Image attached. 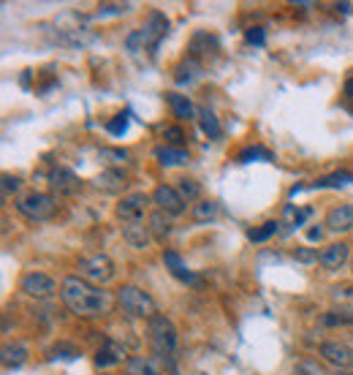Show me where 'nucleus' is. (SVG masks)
<instances>
[{"label": "nucleus", "mask_w": 353, "mask_h": 375, "mask_svg": "<svg viewBox=\"0 0 353 375\" xmlns=\"http://www.w3.org/2000/svg\"><path fill=\"white\" fill-rule=\"evenodd\" d=\"M60 299L68 307L71 313L82 316V319H95L104 316L112 307V294L104 291L101 286L90 283L79 275H71L60 283Z\"/></svg>", "instance_id": "nucleus-1"}, {"label": "nucleus", "mask_w": 353, "mask_h": 375, "mask_svg": "<svg viewBox=\"0 0 353 375\" xmlns=\"http://www.w3.org/2000/svg\"><path fill=\"white\" fill-rule=\"evenodd\" d=\"M147 340H150V348H152V357L158 359V362H169L172 364V359L176 354V329L172 319H166L163 313L158 316H152L150 321H147Z\"/></svg>", "instance_id": "nucleus-2"}, {"label": "nucleus", "mask_w": 353, "mask_h": 375, "mask_svg": "<svg viewBox=\"0 0 353 375\" xmlns=\"http://www.w3.org/2000/svg\"><path fill=\"white\" fill-rule=\"evenodd\" d=\"M169 33V17L163 11H150L147 22L141 25V30H133L131 36L125 38L131 52H141V49H155L163 36Z\"/></svg>", "instance_id": "nucleus-3"}, {"label": "nucleus", "mask_w": 353, "mask_h": 375, "mask_svg": "<svg viewBox=\"0 0 353 375\" xmlns=\"http://www.w3.org/2000/svg\"><path fill=\"white\" fill-rule=\"evenodd\" d=\"M117 302L123 307L125 316H131V319H152V316H158V304L155 299L147 294V291H141L139 286H123L117 288Z\"/></svg>", "instance_id": "nucleus-4"}, {"label": "nucleus", "mask_w": 353, "mask_h": 375, "mask_svg": "<svg viewBox=\"0 0 353 375\" xmlns=\"http://www.w3.org/2000/svg\"><path fill=\"white\" fill-rule=\"evenodd\" d=\"M14 204H17V213L22 215V218H28V220H33V223H44V220L54 218V213H57V201H54V196L41 194V191H28V194H22Z\"/></svg>", "instance_id": "nucleus-5"}, {"label": "nucleus", "mask_w": 353, "mask_h": 375, "mask_svg": "<svg viewBox=\"0 0 353 375\" xmlns=\"http://www.w3.org/2000/svg\"><path fill=\"white\" fill-rule=\"evenodd\" d=\"M79 278H85L90 283H95V286H104L109 280H114V261L104 256V253H95V256H85V258H79Z\"/></svg>", "instance_id": "nucleus-6"}, {"label": "nucleus", "mask_w": 353, "mask_h": 375, "mask_svg": "<svg viewBox=\"0 0 353 375\" xmlns=\"http://www.w3.org/2000/svg\"><path fill=\"white\" fill-rule=\"evenodd\" d=\"M19 291L30 299H52L54 294H60V288L47 272H28L19 280Z\"/></svg>", "instance_id": "nucleus-7"}, {"label": "nucleus", "mask_w": 353, "mask_h": 375, "mask_svg": "<svg viewBox=\"0 0 353 375\" xmlns=\"http://www.w3.org/2000/svg\"><path fill=\"white\" fill-rule=\"evenodd\" d=\"M150 204H152V196H147V194H128L117 201L114 213L123 223H141L147 210H150Z\"/></svg>", "instance_id": "nucleus-8"}, {"label": "nucleus", "mask_w": 353, "mask_h": 375, "mask_svg": "<svg viewBox=\"0 0 353 375\" xmlns=\"http://www.w3.org/2000/svg\"><path fill=\"white\" fill-rule=\"evenodd\" d=\"M318 354H321V359H323L326 364H332L337 370H353V348L348 343L326 340V343H321Z\"/></svg>", "instance_id": "nucleus-9"}, {"label": "nucleus", "mask_w": 353, "mask_h": 375, "mask_svg": "<svg viewBox=\"0 0 353 375\" xmlns=\"http://www.w3.org/2000/svg\"><path fill=\"white\" fill-rule=\"evenodd\" d=\"M152 204L158 207L160 213L172 215V218H176V215H182L188 210V201L179 196V191H176L174 185H158L152 191Z\"/></svg>", "instance_id": "nucleus-10"}, {"label": "nucleus", "mask_w": 353, "mask_h": 375, "mask_svg": "<svg viewBox=\"0 0 353 375\" xmlns=\"http://www.w3.org/2000/svg\"><path fill=\"white\" fill-rule=\"evenodd\" d=\"M318 261H321V267L326 272H337V269H342L351 261V245L348 242H332V245H326L321 250Z\"/></svg>", "instance_id": "nucleus-11"}, {"label": "nucleus", "mask_w": 353, "mask_h": 375, "mask_svg": "<svg viewBox=\"0 0 353 375\" xmlns=\"http://www.w3.org/2000/svg\"><path fill=\"white\" fill-rule=\"evenodd\" d=\"M49 188H52V194H57V196H73L82 188V182H79V177L71 169L57 166V169L49 172Z\"/></svg>", "instance_id": "nucleus-12"}, {"label": "nucleus", "mask_w": 353, "mask_h": 375, "mask_svg": "<svg viewBox=\"0 0 353 375\" xmlns=\"http://www.w3.org/2000/svg\"><path fill=\"white\" fill-rule=\"evenodd\" d=\"M323 226L335 234L351 232L353 229V204H337V207H332V210L326 213Z\"/></svg>", "instance_id": "nucleus-13"}, {"label": "nucleus", "mask_w": 353, "mask_h": 375, "mask_svg": "<svg viewBox=\"0 0 353 375\" xmlns=\"http://www.w3.org/2000/svg\"><path fill=\"white\" fill-rule=\"evenodd\" d=\"M163 264H166V269L174 275L176 280H182V283H191V286H198V283H201V278L196 275L193 269L185 267L182 256H179V253H174V250H166V253H163Z\"/></svg>", "instance_id": "nucleus-14"}, {"label": "nucleus", "mask_w": 353, "mask_h": 375, "mask_svg": "<svg viewBox=\"0 0 353 375\" xmlns=\"http://www.w3.org/2000/svg\"><path fill=\"white\" fill-rule=\"evenodd\" d=\"M123 239L133 250H144L152 242V234H150V226L144 223H123Z\"/></svg>", "instance_id": "nucleus-15"}, {"label": "nucleus", "mask_w": 353, "mask_h": 375, "mask_svg": "<svg viewBox=\"0 0 353 375\" xmlns=\"http://www.w3.org/2000/svg\"><path fill=\"white\" fill-rule=\"evenodd\" d=\"M120 362H125V348L120 343H114V340H106L104 345L98 348V354H95V364L101 370H106V367H114Z\"/></svg>", "instance_id": "nucleus-16"}, {"label": "nucleus", "mask_w": 353, "mask_h": 375, "mask_svg": "<svg viewBox=\"0 0 353 375\" xmlns=\"http://www.w3.org/2000/svg\"><path fill=\"white\" fill-rule=\"evenodd\" d=\"M28 359V348L19 345V343H6L3 351H0V362H3V370H17L25 364Z\"/></svg>", "instance_id": "nucleus-17"}, {"label": "nucleus", "mask_w": 353, "mask_h": 375, "mask_svg": "<svg viewBox=\"0 0 353 375\" xmlns=\"http://www.w3.org/2000/svg\"><path fill=\"white\" fill-rule=\"evenodd\" d=\"M166 101H169V107L174 112L176 120H196V107L191 104V98L188 95H179V93H166Z\"/></svg>", "instance_id": "nucleus-18"}, {"label": "nucleus", "mask_w": 353, "mask_h": 375, "mask_svg": "<svg viewBox=\"0 0 353 375\" xmlns=\"http://www.w3.org/2000/svg\"><path fill=\"white\" fill-rule=\"evenodd\" d=\"M196 120H198L201 131H204V133H207L210 139H220L223 128H220V120H217V114H215L210 107H198V109H196Z\"/></svg>", "instance_id": "nucleus-19"}, {"label": "nucleus", "mask_w": 353, "mask_h": 375, "mask_svg": "<svg viewBox=\"0 0 353 375\" xmlns=\"http://www.w3.org/2000/svg\"><path fill=\"white\" fill-rule=\"evenodd\" d=\"M150 234H152V239H158V242H166V237L172 234V215L160 213V210H155V213H150Z\"/></svg>", "instance_id": "nucleus-20"}, {"label": "nucleus", "mask_w": 353, "mask_h": 375, "mask_svg": "<svg viewBox=\"0 0 353 375\" xmlns=\"http://www.w3.org/2000/svg\"><path fill=\"white\" fill-rule=\"evenodd\" d=\"M155 158H158L163 166H179V163H188L191 155L185 147H169V144H160L155 150Z\"/></svg>", "instance_id": "nucleus-21"}, {"label": "nucleus", "mask_w": 353, "mask_h": 375, "mask_svg": "<svg viewBox=\"0 0 353 375\" xmlns=\"http://www.w3.org/2000/svg\"><path fill=\"white\" fill-rule=\"evenodd\" d=\"M125 375H163L152 357H131L125 362Z\"/></svg>", "instance_id": "nucleus-22"}, {"label": "nucleus", "mask_w": 353, "mask_h": 375, "mask_svg": "<svg viewBox=\"0 0 353 375\" xmlns=\"http://www.w3.org/2000/svg\"><path fill=\"white\" fill-rule=\"evenodd\" d=\"M98 161L109 166V169H120L123 163L131 161V153L123 150V147H101L98 150Z\"/></svg>", "instance_id": "nucleus-23"}, {"label": "nucleus", "mask_w": 353, "mask_h": 375, "mask_svg": "<svg viewBox=\"0 0 353 375\" xmlns=\"http://www.w3.org/2000/svg\"><path fill=\"white\" fill-rule=\"evenodd\" d=\"M198 73H201V63H198L196 57L188 54V57H185V60H182V63L174 69V82L176 85H188V82H193Z\"/></svg>", "instance_id": "nucleus-24"}, {"label": "nucleus", "mask_w": 353, "mask_h": 375, "mask_svg": "<svg viewBox=\"0 0 353 375\" xmlns=\"http://www.w3.org/2000/svg\"><path fill=\"white\" fill-rule=\"evenodd\" d=\"M210 47L212 49H217V38L210 36L207 30H198V33H193V38H191V57H201V54H210Z\"/></svg>", "instance_id": "nucleus-25"}, {"label": "nucleus", "mask_w": 353, "mask_h": 375, "mask_svg": "<svg viewBox=\"0 0 353 375\" xmlns=\"http://www.w3.org/2000/svg\"><path fill=\"white\" fill-rule=\"evenodd\" d=\"M220 215V204L217 201H212V198H204V201H198L193 204V210H191V218H193L196 223H210Z\"/></svg>", "instance_id": "nucleus-26"}, {"label": "nucleus", "mask_w": 353, "mask_h": 375, "mask_svg": "<svg viewBox=\"0 0 353 375\" xmlns=\"http://www.w3.org/2000/svg\"><path fill=\"white\" fill-rule=\"evenodd\" d=\"M95 185L109 191V194H112V191H120V188H125V174L120 169H106L104 174L95 179Z\"/></svg>", "instance_id": "nucleus-27"}, {"label": "nucleus", "mask_w": 353, "mask_h": 375, "mask_svg": "<svg viewBox=\"0 0 353 375\" xmlns=\"http://www.w3.org/2000/svg\"><path fill=\"white\" fill-rule=\"evenodd\" d=\"M321 323L323 326H342V323H351L353 326V310L351 307H335L329 313L321 316Z\"/></svg>", "instance_id": "nucleus-28"}, {"label": "nucleus", "mask_w": 353, "mask_h": 375, "mask_svg": "<svg viewBox=\"0 0 353 375\" xmlns=\"http://www.w3.org/2000/svg\"><path fill=\"white\" fill-rule=\"evenodd\" d=\"M176 191H179V196L185 198V201H196V198L201 196V188H198V182L191 177H179L174 185Z\"/></svg>", "instance_id": "nucleus-29"}, {"label": "nucleus", "mask_w": 353, "mask_h": 375, "mask_svg": "<svg viewBox=\"0 0 353 375\" xmlns=\"http://www.w3.org/2000/svg\"><path fill=\"white\" fill-rule=\"evenodd\" d=\"M307 215H310V210H297L294 204H288L285 210H282V220H285V226H301L304 220H307Z\"/></svg>", "instance_id": "nucleus-30"}, {"label": "nucleus", "mask_w": 353, "mask_h": 375, "mask_svg": "<svg viewBox=\"0 0 353 375\" xmlns=\"http://www.w3.org/2000/svg\"><path fill=\"white\" fill-rule=\"evenodd\" d=\"M277 226H280L277 220H266V223H261L258 229H253V232L247 234V237H250L253 242H266L272 234H277Z\"/></svg>", "instance_id": "nucleus-31"}, {"label": "nucleus", "mask_w": 353, "mask_h": 375, "mask_svg": "<svg viewBox=\"0 0 353 375\" xmlns=\"http://www.w3.org/2000/svg\"><path fill=\"white\" fill-rule=\"evenodd\" d=\"M353 174L351 172H335V174H329V177H321L316 182V188H337V185H345V182H351Z\"/></svg>", "instance_id": "nucleus-32"}, {"label": "nucleus", "mask_w": 353, "mask_h": 375, "mask_svg": "<svg viewBox=\"0 0 353 375\" xmlns=\"http://www.w3.org/2000/svg\"><path fill=\"white\" fill-rule=\"evenodd\" d=\"M185 131L179 128V125H169V128H163V142L169 144V147H182L185 144Z\"/></svg>", "instance_id": "nucleus-33"}, {"label": "nucleus", "mask_w": 353, "mask_h": 375, "mask_svg": "<svg viewBox=\"0 0 353 375\" xmlns=\"http://www.w3.org/2000/svg\"><path fill=\"white\" fill-rule=\"evenodd\" d=\"M253 158H264V161H272V153L256 144V147H247V150H242V153L237 155V161H239V163H250Z\"/></svg>", "instance_id": "nucleus-34"}, {"label": "nucleus", "mask_w": 353, "mask_h": 375, "mask_svg": "<svg viewBox=\"0 0 353 375\" xmlns=\"http://www.w3.org/2000/svg\"><path fill=\"white\" fill-rule=\"evenodd\" d=\"M294 375H326V370L318 362H313V359H301L299 364H297V370H294Z\"/></svg>", "instance_id": "nucleus-35"}, {"label": "nucleus", "mask_w": 353, "mask_h": 375, "mask_svg": "<svg viewBox=\"0 0 353 375\" xmlns=\"http://www.w3.org/2000/svg\"><path fill=\"white\" fill-rule=\"evenodd\" d=\"M19 188H22V179L17 174H3V201H8Z\"/></svg>", "instance_id": "nucleus-36"}, {"label": "nucleus", "mask_w": 353, "mask_h": 375, "mask_svg": "<svg viewBox=\"0 0 353 375\" xmlns=\"http://www.w3.org/2000/svg\"><path fill=\"white\" fill-rule=\"evenodd\" d=\"M294 258L299 261V264H316L318 258H321V253L316 248H297L294 250Z\"/></svg>", "instance_id": "nucleus-37"}, {"label": "nucleus", "mask_w": 353, "mask_h": 375, "mask_svg": "<svg viewBox=\"0 0 353 375\" xmlns=\"http://www.w3.org/2000/svg\"><path fill=\"white\" fill-rule=\"evenodd\" d=\"M52 357L73 359V357H79V351H76L73 345H66V343H60V345H54V348H52Z\"/></svg>", "instance_id": "nucleus-38"}, {"label": "nucleus", "mask_w": 353, "mask_h": 375, "mask_svg": "<svg viewBox=\"0 0 353 375\" xmlns=\"http://www.w3.org/2000/svg\"><path fill=\"white\" fill-rule=\"evenodd\" d=\"M106 128H109V133L120 136V133H125V128H128V117H125V114H117V117L106 125Z\"/></svg>", "instance_id": "nucleus-39"}, {"label": "nucleus", "mask_w": 353, "mask_h": 375, "mask_svg": "<svg viewBox=\"0 0 353 375\" xmlns=\"http://www.w3.org/2000/svg\"><path fill=\"white\" fill-rule=\"evenodd\" d=\"M128 8H131L128 3H104L98 14H101V17H104V14H125Z\"/></svg>", "instance_id": "nucleus-40"}, {"label": "nucleus", "mask_w": 353, "mask_h": 375, "mask_svg": "<svg viewBox=\"0 0 353 375\" xmlns=\"http://www.w3.org/2000/svg\"><path fill=\"white\" fill-rule=\"evenodd\" d=\"M245 38H247V44H256V47H264V41H266L261 28H250V30L245 33Z\"/></svg>", "instance_id": "nucleus-41"}, {"label": "nucleus", "mask_w": 353, "mask_h": 375, "mask_svg": "<svg viewBox=\"0 0 353 375\" xmlns=\"http://www.w3.org/2000/svg\"><path fill=\"white\" fill-rule=\"evenodd\" d=\"M335 297H337V299H340V297H353V288L351 286L335 288Z\"/></svg>", "instance_id": "nucleus-42"}, {"label": "nucleus", "mask_w": 353, "mask_h": 375, "mask_svg": "<svg viewBox=\"0 0 353 375\" xmlns=\"http://www.w3.org/2000/svg\"><path fill=\"white\" fill-rule=\"evenodd\" d=\"M345 95H348V98L353 101V76H348V79H345Z\"/></svg>", "instance_id": "nucleus-43"}, {"label": "nucleus", "mask_w": 353, "mask_h": 375, "mask_svg": "<svg viewBox=\"0 0 353 375\" xmlns=\"http://www.w3.org/2000/svg\"><path fill=\"white\" fill-rule=\"evenodd\" d=\"M307 237H310V239H321V237H323V232H321V229H310V232H307Z\"/></svg>", "instance_id": "nucleus-44"}, {"label": "nucleus", "mask_w": 353, "mask_h": 375, "mask_svg": "<svg viewBox=\"0 0 353 375\" xmlns=\"http://www.w3.org/2000/svg\"><path fill=\"white\" fill-rule=\"evenodd\" d=\"M351 272H353V256H351Z\"/></svg>", "instance_id": "nucleus-45"}]
</instances>
